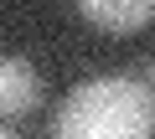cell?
<instances>
[{
	"label": "cell",
	"instance_id": "5b68a950",
	"mask_svg": "<svg viewBox=\"0 0 155 139\" xmlns=\"http://www.w3.org/2000/svg\"><path fill=\"white\" fill-rule=\"evenodd\" d=\"M0 139H16V134H5V129H0Z\"/></svg>",
	"mask_w": 155,
	"mask_h": 139
},
{
	"label": "cell",
	"instance_id": "277c9868",
	"mask_svg": "<svg viewBox=\"0 0 155 139\" xmlns=\"http://www.w3.org/2000/svg\"><path fill=\"white\" fill-rule=\"evenodd\" d=\"M140 83L155 93V57H145V62H140Z\"/></svg>",
	"mask_w": 155,
	"mask_h": 139
},
{
	"label": "cell",
	"instance_id": "3957f363",
	"mask_svg": "<svg viewBox=\"0 0 155 139\" xmlns=\"http://www.w3.org/2000/svg\"><path fill=\"white\" fill-rule=\"evenodd\" d=\"M78 16L104 31H140L155 21V0H83Z\"/></svg>",
	"mask_w": 155,
	"mask_h": 139
},
{
	"label": "cell",
	"instance_id": "7a4b0ae2",
	"mask_svg": "<svg viewBox=\"0 0 155 139\" xmlns=\"http://www.w3.org/2000/svg\"><path fill=\"white\" fill-rule=\"evenodd\" d=\"M41 98V77L26 57H0V118H21Z\"/></svg>",
	"mask_w": 155,
	"mask_h": 139
},
{
	"label": "cell",
	"instance_id": "6da1fadb",
	"mask_svg": "<svg viewBox=\"0 0 155 139\" xmlns=\"http://www.w3.org/2000/svg\"><path fill=\"white\" fill-rule=\"evenodd\" d=\"M52 139H155V93L134 72L88 77L62 98Z\"/></svg>",
	"mask_w": 155,
	"mask_h": 139
}]
</instances>
